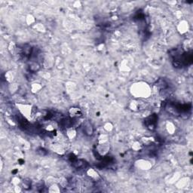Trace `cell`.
<instances>
[{
    "instance_id": "1",
    "label": "cell",
    "mask_w": 193,
    "mask_h": 193,
    "mask_svg": "<svg viewBox=\"0 0 193 193\" xmlns=\"http://www.w3.org/2000/svg\"><path fill=\"white\" fill-rule=\"evenodd\" d=\"M69 114L72 118H77L81 116V111L77 107H72L69 110Z\"/></svg>"
},
{
    "instance_id": "2",
    "label": "cell",
    "mask_w": 193,
    "mask_h": 193,
    "mask_svg": "<svg viewBox=\"0 0 193 193\" xmlns=\"http://www.w3.org/2000/svg\"><path fill=\"white\" fill-rule=\"evenodd\" d=\"M156 123V117L155 115H151L149 116L146 119V124L147 125V128H149V129H154L155 128V125Z\"/></svg>"
},
{
    "instance_id": "3",
    "label": "cell",
    "mask_w": 193,
    "mask_h": 193,
    "mask_svg": "<svg viewBox=\"0 0 193 193\" xmlns=\"http://www.w3.org/2000/svg\"><path fill=\"white\" fill-rule=\"evenodd\" d=\"M84 132L85 133L86 135L88 136H91L94 133V128L93 126L89 122H87L84 124Z\"/></svg>"
},
{
    "instance_id": "4",
    "label": "cell",
    "mask_w": 193,
    "mask_h": 193,
    "mask_svg": "<svg viewBox=\"0 0 193 193\" xmlns=\"http://www.w3.org/2000/svg\"><path fill=\"white\" fill-rule=\"evenodd\" d=\"M88 175L93 180H98L100 179V176L98 174V173L96 172V170H94V169H89L88 170Z\"/></svg>"
},
{
    "instance_id": "5",
    "label": "cell",
    "mask_w": 193,
    "mask_h": 193,
    "mask_svg": "<svg viewBox=\"0 0 193 193\" xmlns=\"http://www.w3.org/2000/svg\"><path fill=\"white\" fill-rule=\"evenodd\" d=\"M39 69H40V66H39V63H37V62H32L29 64V70L32 72H35L39 71Z\"/></svg>"
},
{
    "instance_id": "6",
    "label": "cell",
    "mask_w": 193,
    "mask_h": 193,
    "mask_svg": "<svg viewBox=\"0 0 193 193\" xmlns=\"http://www.w3.org/2000/svg\"><path fill=\"white\" fill-rule=\"evenodd\" d=\"M156 86L158 87L160 90H165L167 87V82L164 79H159L157 82Z\"/></svg>"
},
{
    "instance_id": "7",
    "label": "cell",
    "mask_w": 193,
    "mask_h": 193,
    "mask_svg": "<svg viewBox=\"0 0 193 193\" xmlns=\"http://www.w3.org/2000/svg\"><path fill=\"white\" fill-rule=\"evenodd\" d=\"M66 134L68 136L69 138H74L75 136H76V130L74 129L73 127H71L70 128H67V131H66Z\"/></svg>"
},
{
    "instance_id": "8",
    "label": "cell",
    "mask_w": 193,
    "mask_h": 193,
    "mask_svg": "<svg viewBox=\"0 0 193 193\" xmlns=\"http://www.w3.org/2000/svg\"><path fill=\"white\" fill-rule=\"evenodd\" d=\"M50 192H61V189L60 187L56 184H53L50 188H49V190H48Z\"/></svg>"
},
{
    "instance_id": "9",
    "label": "cell",
    "mask_w": 193,
    "mask_h": 193,
    "mask_svg": "<svg viewBox=\"0 0 193 193\" xmlns=\"http://www.w3.org/2000/svg\"><path fill=\"white\" fill-rule=\"evenodd\" d=\"M84 161L81 160H76L73 161V166L76 168H81L84 166Z\"/></svg>"
},
{
    "instance_id": "10",
    "label": "cell",
    "mask_w": 193,
    "mask_h": 193,
    "mask_svg": "<svg viewBox=\"0 0 193 193\" xmlns=\"http://www.w3.org/2000/svg\"><path fill=\"white\" fill-rule=\"evenodd\" d=\"M22 185H23V188L24 189H29L30 187V185H31V182L29 180H24L22 183Z\"/></svg>"
},
{
    "instance_id": "11",
    "label": "cell",
    "mask_w": 193,
    "mask_h": 193,
    "mask_svg": "<svg viewBox=\"0 0 193 193\" xmlns=\"http://www.w3.org/2000/svg\"><path fill=\"white\" fill-rule=\"evenodd\" d=\"M142 140L143 142V143H145L146 145H149L152 143V141L151 140L150 137H144V138L142 139Z\"/></svg>"
},
{
    "instance_id": "12",
    "label": "cell",
    "mask_w": 193,
    "mask_h": 193,
    "mask_svg": "<svg viewBox=\"0 0 193 193\" xmlns=\"http://www.w3.org/2000/svg\"><path fill=\"white\" fill-rule=\"evenodd\" d=\"M133 149H134V150H136V151H137V150H139V149L141 148V144L140 143H138V142H136L133 145Z\"/></svg>"
},
{
    "instance_id": "13",
    "label": "cell",
    "mask_w": 193,
    "mask_h": 193,
    "mask_svg": "<svg viewBox=\"0 0 193 193\" xmlns=\"http://www.w3.org/2000/svg\"><path fill=\"white\" fill-rule=\"evenodd\" d=\"M5 79H7V80L9 81H12V80H13V76L11 75V72H9L7 74H5Z\"/></svg>"
}]
</instances>
